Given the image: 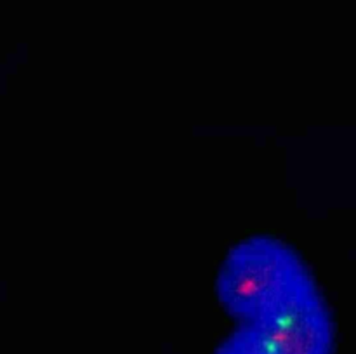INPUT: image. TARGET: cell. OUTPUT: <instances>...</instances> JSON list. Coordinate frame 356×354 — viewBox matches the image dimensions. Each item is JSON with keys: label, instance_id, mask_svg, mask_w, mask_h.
Returning a JSON list of instances; mask_svg holds the SVG:
<instances>
[{"label": "cell", "instance_id": "cell-1", "mask_svg": "<svg viewBox=\"0 0 356 354\" xmlns=\"http://www.w3.org/2000/svg\"><path fill=\"white\" fill-rule=\"evenodd\" d=\"M216 292L228 314L242 323L287 314L320 298L301 257L273 236H249L222 262Z\"/></svg>", "mask_w": 356, "mask_h": 354}, {"label": "cell", "instance_id": "cell-2", "mask_svg": "<svg viewBox=\"0 0 356 354\" xmlns=\"http://www.w3.org/2000/svg\"><path fill=\"white\" fill-rule=\"evenodd\" d=\"M336 332L322 298L287 314L242 323L216 354H332Z\"/></svg>", "mask_w": 356, "mask_h": 354}]
</instances>
